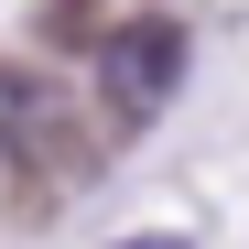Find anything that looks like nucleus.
<instances>
[{
    "label": "nucleus",
    "mask_w": 249,
    "mask_h": 249,
    "mask_svg": "<svg viewBox=\"0 0 249 249\" xmlns=\"http://www.w3.org/2000/svg\"><path fill=\"white\" fill-rule=\"evenodd\" d=\"M98 76H108V108L119 119H152L162 98H174V76H184V33L174 22H119V44L98 54Z\"/></svg>",
    "instance_id": "obj_1"
},
{
    "label": "nucleus",
    "mask_w": 249,
    "mask_h": 249,
    "mask_svg": "<svg viewBox=\"0 0 249 249\" xmlns=\"http://www.w3.org/2000/svg\"><path fill=\"white\" fill-rule=\"evenodd\" d=\"M119 249H184V238H174V228H152V238H119Z\"/></svg>",
    "instance_id": "obj_2"
}]
</instances>
